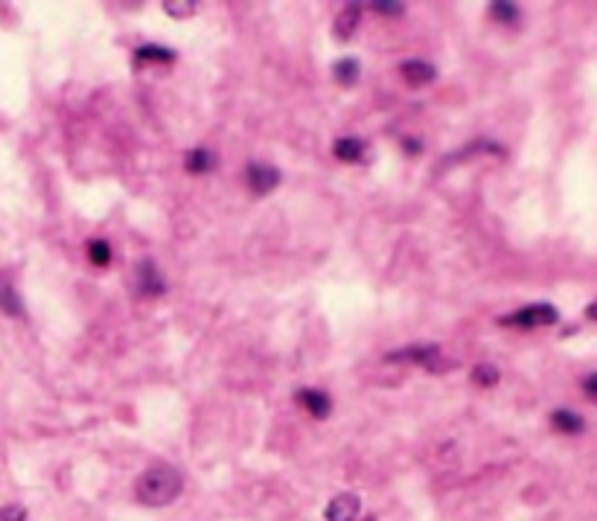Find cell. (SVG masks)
<instances>
[{
    "label": "cell",
    "instance_id": "cell-1",
    "mask_svg": "<svg viewBox=\"0 0 597 521\" xmlns=\"http://www.w3.org/2000/svg\"><path fill=\"white\" fill-rule=\"evenodd\" d=\"M184 489V477L178 469L158 463V466L146 469L134 484V498L143 506H166L172 504Z\"/></svg>",
    "mask_w": 597,
    "mask_h": 521
},
{
    "label": "cell",
    "instance_id": "cell-2",
    "mask_svg": "<svg viewBox=\"0 0 597 521\" xmlns=\"http://www.w3.org/2000/svg\"><path fill=\"white\" fill-rule=\"evenodd\" d=\"M557 309L548 306V303H536V306H528L522 309V312L510 315V318H501V323L507 327H522V329H533V327H542V323H557Z\"/></svg>",
    "mask_w": 597,
    "mask_h": 521
},
{
    "label": "cell",
    "instance_id": "cell-3",
    "mask_svg": "<svg viewBox=\"0 0 597 521\" xmlns=\"http://www.w3.org/2000/svg\"><path fill=\"white\" fill-rule=\"evenodd\" d=\"M362 510V501L355 492H344V495H335L326 506V521H355Z\"/></svg>",
    "mask_w": 597,
    "mask_h": 521
},
{
    "label": "cell",
    "instance_id": "cell-4",
    "mask_svg": "<svg viewBox=\"0 0 597 521\" xmlns=\"http://www.w3.org/2000/svg\"><path fill=\"white\" fill-rule=\"evenodd\" d=\"M277 184H280V172L274 166H265V163H251L248 166V187L257 195L271 192Z\"/></svg>",
    "mask_w": 597,
    "mask_h": 521
},
{
    "label": "cell",
    "instance_id": "cell-5",
    "mask_svg": "<svg viewBox=\"0 0 597 521\" xmlns=\"http://www.w3.org/2000/svg\"><path fill=\"white\" fill-rule=\"evenodd\" d=\"M359 21H362V6H359V3H347L344 9H341V15L335 18V24H332L335 38H341V41L353 38L355 26H359Z\"/></svg>",
    "mask_w": 597,
    "mask_h": 521
},
{
    "label": "cell",
    "instance_id": "cell-6",
    "mask_svg": "<svg viewBox=\"0 0 597 521\" xmlns=\"http://www.w3.org/2000/svg\"><path fill=\"white\" fill-rule=\"evenodd\" d=\"M400 73L405 76L408 84H429V82H434L437 70H434V64H429V62L411 59V62H402V64H400Z\"/></svg>",
    "mask_w": 597,
    "mask_h": 521
},
{
    "label": "cell",
    "instance_id": "cell-7",
    "mask_svg": "<svg viewBox=\"0 0 597 521\" xmlns=\"http://www.w3.org/2000/svg\"><path fill=\"white\" fill-rule=\"evenodd\" d=\"M437 344H422V347H405L400 353H391L388 361H414V364H431L437 358Z\"/></svg>",
    "mask_w": 597,
    "mask_h": 521
},
{
    "label": "cell",
    "instance_id": "cell-8",
    "mask_svg": "<svg viewBox=\"0 0 597 521\" xmlns=\"http://www.w3.org/2000/svg\"><path fill=\"white\" fill-rule=\"evenodd\" d=\"M137 277H140V291L143 294H163V280H161V274H158V268H154L152 259L140 262Z\"/></svg>",
    "mask_w": 597,
    "mask_h": 521
},
{
    "label": "cell",
    "instance_id": "cell-9",
    "mask_svg": "<svg viewBox=\"0 0 597 521\" xmlns=\"http://www.w3.org/2000/svg\"><path fill=\"white\" fill-rule=\"evenodd\" d=\"M297 399H301L309 411H312V417H330V411H332V402H330V396L326 393H321V390H301L297 393Z\"/></svg>",
    "mask_w": 597,
    "mask_h": 521
},
{
    "label": "cell",
    "instance_id": "cell-10",
    "mask_svg": "<svg viewBox=\"0 0 597 521\" xmlns=\"http://www.w3.org/2000/svg\"><path fill=\"white\" fill-rule=\"evenodd\" d=\"M551 422H553V428L562 431V434H580V431H582V426H586V422H582L574 411H565V408H560V411H553Z\"/></svg>",
    "mask_w": 597,
    "mask_h": 521
},
{
    "label": "cell",
    "instance_id": "cell-11",
    "mask_svg": "<svg viewBox=\"0 0 597 521\" xmlns=\"http://www.w3.org/2000/svg\"><path fill=\"white\" fill-rule=\"evenodd\" d=\"M0 312H6L9 318H21L24 315V303L18 298V291L9 283H0Z\"/></svg>",
    "mask_w": 597,
    "mask_h": 521
},
{
    "label": "cell",
    "instance_id": "cell-12",
    "mask_svg": "<svg viewBox=\"0 0 597 521\" xmlns=\"http://www.w3.org/2000/svg\"><path fill=\"white\" fill-rule=\"evenodd\" d=\"M362 154H364V143H362V140H355V137H341L338 143H335V158L344 161V163L359 161Z\"/></svg>",
    "mask_w": 597,
    "mask_h": 521
},
{
    "label": "cell",
    "instance_id": "cell-13",
    "mask_svg": "<svg viewBox=\"0 0 597 521\" xmlns=\"http://www.w3.org/2000/svg\"><path fill=\"white\" fill-rule=\"evenodd\" d=\"M187 169L190 172H207V169H213L216 166V158H213V154L207 152V149H193L190 154H187Z\"/></svg>",
    "mask_w": 597,
    "mask_h": 521
},
{
    "label": "cell",
    "instance_id": "cell-14",
    "mask_svg": "<svg viewBox=\"0 0 597 521\" xmlns=\"http://www.w3.org/2000/svg\"><path fill=\"white\" fill-rule=\"evenodd\" d=\"M134 59H137V62H172V59H175V53H172V50H166V47L146 44V47H140V50L134 53Z\"/></svg>",
    "mask_w": 597,
    "mask_h": 521
},
{
    "label": "cell",
    "instance_id": "cell-15",
    "mask_svg": "<svg viewBox=\"0 0 597 521\" xmlns=\"http://www.w3.org/2000/svg\"><path fill=\"white\" fill-rule=\"evenodd\" d=\"M335 79L341 82V84H355V79H359V62L355 59H341V62H335Z\"/></svg>",
    "mask_w": 597,
    "mask_h": 521
},
{
    "label": "cell",
    "instance_id": "cell-16",
    "mask_svg": "<svg viewBox=\"0 0 597 521\" xmlns=\"http://www.w3.org/2000/svg\"><path fill=\"white\" fill-rule=\"evenodd\" d=\"M472 382L481 385V387H492L495 382H499V367H495V364H478V367L472 370Z\"/></svg>",
    "mask_w": 597,
    "mask_h": 521
},
{
    "label": "cell",
    "instance_id": "cell-17",
    "mask_svg": "<svg viewBox=\"0 0 597 521\" xmlns=\"http://www.w3.org/2000/svg\"><path fill=\"white\" fill-rule=\"evenodd\" d=\"M88 259H91L93 265H99V268H103V265H108V262H111V245L103 242V239L91 242V245H88Z\"/></svg>",
    "mask_w": 597,
    "mask_h": 521
},
{
    "label": "cell",
    "instance_id": "cell-18",
    "mask_svg": "<svg viewBox=\"0 0 597 521\" xmlns=\"http://www.w3.org/2000/svg\"><path fill=\"white\" fill-rule=\"evenodd\" d=\"M163 9L172 12L175 18H187V15H193V12H195V3H190V0H184V3H172V0H166Z\"/></svg>",
    "mask_w": 597,
    "mask_h": 521
},
{
    "label": "cell",
    "instance_id": "cell-19",
    "mask_svg": "<svg viewBox=\"0 0 597 521\" xmlns=\"http://www.w3.org/2000/svg\"><path fill=\"white\" fill-rule=\"evenodd\" d=\"M490 12L499 21H516V6L513 3H492L490 6Z\"/></svg>",
    "mask_w": 597,
    "mask_h": 521
},
{
    "label": "cell",
    "instance_id": "cell-20",
    "mask_svg": "<svg viewBox=\"0 0 597 521\" xmlns=\"http://www.w3.org/2000/svg\"><path fill=\"white\" fill-rule=\"evenodd\" d=\"M376 12H388V15H402V3H371Z\"/></svg>",
    "mask_w": 597,
    "mask_h": 521
},
{
    "label": "cell",
    "instance_id": "cell-21",
    "mask_svg": "<svg viewBox=\"0 0 597 521\" xmlns=\"http://www.w3.org/2000/svg\"><path fill=\"white\" fill-rule=\"evenodd\" d=\"M582 387H586V393H589L591 399H597V373H591V376L586 378V385H582Z\"/></svg>",
    "mask_w": 597,
    "mask_h": 521
},
{
    "label": "cell",
    "instance_id": "cell-22",
    "mask_svg": "<svg viewBox=\"0 0 597 521\" xmlns=\"http://www.w3.org/2000/svg\"><path fill=\"white\" fill-rule=\"evenodd\" d=\"M405 149L408 152H420V140H405Z\"/></svg>",
    "mask_w": 597,
    "mask_h": 521
},
{
    "label": "cell",
    "instance_id": "cell-23",
    "mask_svg": "<svg viewBox=\"0 0 597 521\" xmlns=\"http://www.w3.org/2000/svg\"><path fill=\"white\" fill-rule=\"evenodd\" d=\"M586 315H589V318H591V320H597V303H591V306H589V309H586Z\"/></svg>",
    "mask_w": 597,
    "mask_h": 521
}]
</instances>
